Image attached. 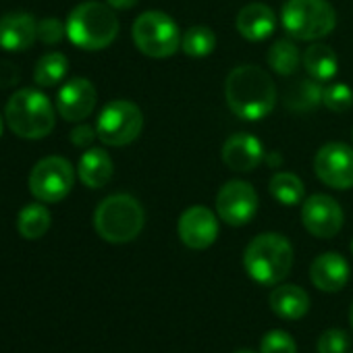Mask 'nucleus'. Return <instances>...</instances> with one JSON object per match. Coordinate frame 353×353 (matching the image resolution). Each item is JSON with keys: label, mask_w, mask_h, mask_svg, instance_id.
<instances>
[{"label": "nucleus", "mask_w": 353, "mask_h": 353, "mask_svg": "<svg viewBox=\"0 0 353 353\" xmlns=\"http://www.w3.org/2000/svg\"><path fill=\"white\" fill-rule=\"evenodd\" d=\"M264 160V148L252 133H235L223 145V162L235 172H252Z\"/></svg>", "instance_id": "15"}, {"label": "nucleus", "mask_w": 353, "mask_h": 353, "mask_svg": "<svg viewBox=\"0 0 353 353\" xmlns=\"http://www.w3.org/2000/svg\"><path fill=\"white\" fill-rule=\"evenodd\" d=\"M260 353H297V345L289 332L270 330L262 336Z\"/></svg>", "instance_id": "29"}, {"label": "nucleus", "mask_w": 353, "mask_h": 353, "mask_svg": "<svg viewBox=\"0 0 353 353\" xmlns=\"http://www.w3.org/2000/svg\"><path fill=\"white\" fill-rule=\"evenodd\" d=\"M176 231L190 250H208L219 237V219L206 206H192L181 214Z\"/></svg>", "instance_id": "13"}, {"label": "nucleus", "mask_w": 353, "mask_h": 353, "mask_svg": "<svg viewBox=\"0 0 353 353\" xmlns=\"http://www.w3.org/2000/svg\"><path fill=\"white\" fill-rule=\"evenodd\" d=\"M17 81H19V69L11 63L0 61V88L17 85Z\"/></svg>", "instance_id": "33"}, {"label": "nucleus", "mask_w": 353, "mask_h": 353, "mask_svg": "<svg viewBox=\"0 0 353 353\" xmlns=\"http://www.w3.org/2000/svg\"><path fill=\"white\" fill-rule=\"evenodd\" d=\"M235 353H254L252 349H239V351H235Z\"/></svg>", "instance_id": "36"}, {"label": "nucleus", "mask_w": 353, "mask_h": 353, "mask_svg": "<svg viewBox=\"0 0 353 353\" xmlns=\"http://www.w3.org/2000/svg\"><path fill=\"white\" fill-rule=\"evenodd\" d=\"M310 279L322 293H336L349 281V264L336 252H326L318 256L310 266Z\"/></svg>", "instance_id": "17"}, {"label": "nucleus", "mask_w": 353, "mask_h": 353, "mask_svg": "<svg viewBox=\"0 0 353 353\" xmlns=\"http://www.w3.org/2000/svg\"><path fill=\"white\" fill-rule=\"evenodd\" d=\"M5 121L11 131L21 139H42L52 133L57 123V112L46 94L36 88L17 90L7 106Z\"/></svg>", "instance_id": "4"}, {"label": "nucleus", "mask_w": 353, "mask_h": 353, "mask_svg": "<svg viewBox=\"0 0 353 353\" xmlns=\"http://www.w3.org/2000/svg\"><path fill=\"white\" fill-rule=\"evenodd\" d=\"M303 69L307 71V75L316 81H330L336 75L339 69V61L336 54L330 46L326 44H312L303 57H301Z\"/></svg>", "instance_id": "22"}, {"label": "nucleus", "mask_w": 353, "mask_h": 353, "mask_svg": "<svg viewBox=\"0 0 353 353\" xmlns=\"http://www.w3.org/2000/svg\"><path fill=\"white\" fill-rule=\"evenodd\" d=\"M243 266L252 281L276 287L293 268V248L289 239L279 233H262L245 248Z\"/></svg>", "instance_id": "2"}, {"label": "nucleus", "mask_w": 353, "mask_h": 353, "mask_svg": "<svg viewBox=\"0 0 353 353\" xmlns=\"http://www.w3.org/2000/svg\"><path fill=\"white\" fill-rule=\"evenodd\" d=\"M67 71H69L67 57L61 54V52H48V54L40 57V61L36 63L34 81L40 88H52V85H59L65 79Z\"/></svg>", "instance_id": "24"}, {"label": "nucleus", "mask_w": 353, "mask_h": 353, "mask_svg": "<svg viewBox=\"0 0 353 353\" xmlns=\"http://www.w3.org/2000/svg\"><path fill=\"white\" fill-rule=\"evenodd\" d=\"M131 34L139 52L152 59L172 57L181 48V38H183L172 17L160 11L141 13L135 19Z\"/></svg>", "instance_id": "7"}, {"label": "nucleus", "mask_w": 353, "mask_h": 353, "mask_svg": "<svg viewBox=\"0 0 353 353\" xmlns=\"http://www.w3.org/2000/svg\"><path fill=\"white\" fill-rule=\"evenodd\" d=\"M96 88L85 77H75L67 81L57 94V110L65 121L79 123L88 119L96 108Z\"/></svg>", "instance_id": "14"}, {"label": "nucleus", "mask_w": 353, "mask_h": 353, "mask_svg": "<svg viewBox=\"0 0 353 353\" xmlns=\"http://www.w3.org/2000/svg\"><path fill=\"white\" fill-rule=\"evenodd\" d=\"M75 183V168L63 156L42 158L30 172V192L38 202L57 204L65 200Z\"/></svg>", "instance_id": "8"}, {"label": "nucleus", "mask_w": 353, "mask_h": 353, "mask_svg": "<svg viewBox=\"0 0 353 353\" xmlns=\"http://www.w3.org/2000/svg\"><path fill=\"white\" fill-rule=\"evenodd\" d=\"M114 172V164L112 158L108 156V152H104L102 148H90L81 158H79V166H77V174L85 188L90 190H100L104 188Z\"/></svg>", "instance_id": "20"}, {"label": "nucleus", "mask_w": 353, "mask_h": 353, "mask_svg": "<svg viewBox=\"0 0 353 353\" xmlns=\"http://www.w3.org/2000/svg\"><path fill=\"white\" fill-rule=\"evenodd\" d=\"M106 3L112 7V9H131V7H135L139 0H106Z\"/></svg>", "instance_id": "34"}, {"label": "nucleus", "mask_w": 353, "mask_h": 353, "mask_svg": "<svg viewBox=\"0 0 353 353\" xmlns=\"http://www.w3.org/2000/svg\"><path fill=\"white\" fill-rule=\"evenodd\" d=\"M351 353H353V351H351Z\"/></svg>", "instance_id": "39"}, {"label": "nucleus", "mask_w": 353, "mask_h": 353, "mask_svg": "<svg viewBox=\"0 0 353 353\" xmlns=\"http://www.w3.org/2000/svg\"><path fill=\"white\" fill-rule=\"evenodd\" d=\"M351 252H353V241H351Z\"/></svg>", "instance_id": "38"}, {"label": "nucleus", "mask_w": 353, "mask_h": 353, "mask_svg": "<svg viewBox=\"0 0 353 353\" xmlns=\"http://www.w3.org/2000/svg\"><path fill=\"white\" fill-rule=\"evenodd\" d=\"M283 30L301 42L328 36L336 26V13L328 0H287L281 11Z\"/></svg>", "instance_id": "6"}, {"label": "nucleus", "mask_w": 353, "mask_h": 353, "mask_svg": "<svg viewBox=\"0 0 353 353\" xmlns=\"http://www.w3.org/2000/svg\"><path fill=\"white\" fill-rule=\"evenodd\" d=\"M301 223L314 237L330 239L343 227V208L330 196L316 194L301 206Z\"/></svg>", "instance_id": "12"}, {"label": "nucleus", "mask_w": 353, "mask_h": 353, "mask_svg": "<svg viewBox=\"0 0 353 353\" xmlns=\"http://www.w3.org/2000/svg\"><path fill=\"white\" fill-rule=\"evenodd\" d=\"M98 137V133H96V129L94 127H90V125H77L73 131H71V141H73V145H77V148H88V145H92V141Z\"/></svg>", "instance_id": "32"}, {"label": "nucleus", "mask_w": 353, "mask_h": 353, "mask_svg": "<svg viewBox=\"0 0 353 353\" xmlns=\"http://www.w3.org/2000/svg\"><path fill=\"white\" fill-rule=\"evenodd\" d=\"M258 210V194L245 181H229L216 196V214L231 227L248 225Z\"/></svg>", "instance_id": "11"}, {"label": "nucleus", "mask_w": 353, "mask_h": 353, "mask_svg": "<svg viewBox=\"0 0 353 353\" xmlns=\"http://www.w3.org/2000/svg\"><path fill=\"white\" fill-rule=\"evenodd\" d=\"M145 223L141 204L127 194H114L102 200L94 212L96 233L108 243L133 241Z\"/></svg>", "instance_id": "5"}, {"label": "nucleus", "mask_w": 353, "mask_h": 353, "mask_svg": "<svg viewBox=\"0 0 353 353\" xmlns=\"http://www.w3.org/2000/svg\"><path fill=\"white\" fill-rule=\"evenodd\" d=\"M225 98L231 112L239 119L260 121L272 112L276 104V88L264 69L256 65H241L229 73L225 81Z\"/></svg>", "instance_id": "1"}, {"label": "nucleus", "mask_w": 353, "mask_h": 353, "mask_svg": "<svg viewBox=\"0 0 353 353\" xmlns=\"http://www.w3.org/2000/svg\"><path fill=\"white\" fill-rule=\"evenodd\" d=\"M318 353H347L349 351V336L341 328H326L316 343Z\"/></svg>", "instance_id": "30"}, {"label": "nucleus", "mask_w": 353, "mask_h": 353, "mask_svg": "<svg viewBox=\"0 0 353 353\" xmlns=\"http://www.w3.org/2000/svg\"><path fill=\"white\" fill-rule=\"evenodd\" d=\"M67 34V28L57 19V17H46L38 21V40L44 44H59L63 36Z\"/></svg>", "instance_id": "31"}, {"label": "nucleus", "mask_w": 353, "mask_h": 353, "mask_svg": "<svg viewBox=\"0 0 353 353\" xmlns=\"http://www.w3.org/2000/svg\"><path fill=\"white\" fill-rule=\"evenodd\" d=\"M270 194L279 204L285 206H297L303 200V183L297 174L281 170L276 174H272L270 179Z\"/></svg>", "instance_id": "25"}, {"label": "nucleus", "mask_w": 353, "mask_h": 353, "mask_svg": "<svg viewBox=\"0 0 353 353\" xmlns=\"http://www.w3.org/2000/svg\"><path fill=\"white\" fill-rule=\"evenodd\" d=\"M141 127H143V114L139 106H135L129 100L108 102L96 121L98 139L112 148L135 141L141 133Z\"/></svg>", "instance_id": "9"}, {"label": "nucleus", "mask_w": 353, "mask_h": 353, "mask_svg": "<svg viewBox=\"0 0 353 353\" xmlns=\"http://www.w3.org/2000/svg\"><path fill=\"white\" fill-rule=\"evenodd\" d=\"M349 322H351V328H353V303H351V310H349Z\"/></svg>", "instance_id": "35"}, {"label": "nucleus", "mask_w": 353, "mask_h": 353, "mask_svg": "<svg viewBox=\"0 0 353 353\" xmlns=\"http://www.w3.org/2000/svg\"><path fill=\"white\" fill-rule=\"evenodd\" d=\"M270 69L279 75H293L301 63V57H299V50L297 46L291 42V40H276L270 50H268V57H266Z\"/></svg>", "instance_id": "26"}, {"label": "nucleus", "mask_w": 353, "mask_h": 353, "mask_svg": "<svg viewBox=\"0 0 353 353\" xmlns=\"http://www.w3.org/2000/svg\"><path fill=\"white\" fill-rule=\"evenodd\" d=\"M0 135H3V117H0Z\"/></svg>", "instance_id": "37"}, {"label": "nucleus", "mask_w": 353, "mask_h": 353, "mask_svg": "<svg viewBox=\"0 0 353 353\" xmlns=\"http://www.w3.org/2000/svg\"><path fill=\"white\" fill-rule=\"evenodd\" d=\"M316 176L332 190L353 188V148L341 141L322 145L314 158Z\"/></svg>", "instance_id": "10"}, {"label": "nucleus", "mask_w": 353, "mask_h": 353, "mask_svg": "<svg viewBox=\"0 0 353 353\" xmlns=\"http://www.w3.org/2000/svg\"><path fill=\"white\" fill-rule=\"evenodd\" d=\"M322 104L332 112H345L353 106V92L345 83H328L322 90Z\"/></svg>", "instance_id": "28"}, {"label": "nucleus", "mask_w": 353, "mask_h": 353, "mask_svg": "<svg viewBox=\"0 0 353 353\" xmlns=\"http://www.w3.org/2000/svg\"><path fill=\"white\" fill-rule=\"evenodd\" d=\"M322 90L320 81L316 79H297L285 90V106L293 112H310L322 104Z\"/></svg>", "instance_id": "21"}, {"label": "nucleus", "mask_w": 353, "mask_h": 353, "mask_svg": "<svg viewBox=\"0 0 353 353\" xmlns=\"http://www.w3.org/2000/svg\"><path fill=\"white\" fill-rule=\"evenodd\" d=\"M67 36L81 50H102L119 36V19L110 5L88 0L77 5L67 17Z\"/></svg>", "instance_id": "3"}, {"label": "nucleus", "mask_w": 353, "mask_h": 353, "mask_svg": "<svg viewBox=\"0 0 353 353\" xmlns=\"http://www.w3.org/2000/svg\"><path fill=\"white\" fill-rule=\"evenodd\" d=\"M270 310L283 320H299L310 312V295L297 285H276L268 297Z\"/></svg>", "instance_id": "19"}, {"label": "nucleus", "mask_w": 353, "mask_h": 353, "mask_svg": "<svg viewBox=\"0 0 353 353\" xmlns=\"http://www.w3.org/2000/svg\"><path fill=\"white\" fill-rule=\"evenodd\" d=\"M181 48L188 57H194V59H204L208 54L214 52L216 48V36L210 28L206 26H196V28H190L183 38H181Z\"/></svg>", "instance_id": "27"}, {"label": "nucleus", "mask_w": 353, "mask_h": 353, "mask_svg": "<svg viewBox=\"0 0 353 353\" xmlns=\"http://www.w3.org/2000/svg\"><path fill=\"white\" fill-rule=\"evenodd\" d=\"M17 229L26 239H40L50 229V212L44 204H28L17 216Z\"/></svg>", "instance_id": "23"}, {"label": "nucleus", "mask_w": 353, "mask_h": 353, "mask_svg": "<svg viewBox=\"0 0 353 353\" xmlns=\"http://www.w3.org/2000/svg\"><path fill=\"white\" fill-rule=\"evenodd\" d=\"M235 26H237V32L245 40L262 42L268 36H272V32L276 28V15L270 7H266L262 3H250L239 11Z\"/></svg>", "instance_id": "18"}, {"label": "nucleus", "mask_w": 353, "mask_h": 353, "mask_svg": "<svg viewBox=\"0 0 353 353\" xmlns=\"http://www.w3.org/2000/svg\"><path fill=\"white\" fill-rule=\"evenodd\" d=\"M38 40V23L28 13H7L0 17V48L23 52Z\"/></svg>", "instance_id": "16"}]
</instances>
